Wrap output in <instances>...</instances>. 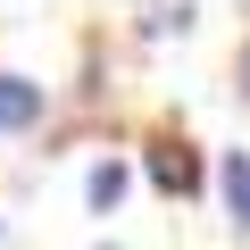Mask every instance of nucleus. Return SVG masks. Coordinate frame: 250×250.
<instances>
[{
  "mask_svg": "<svg viewBox=\"0 0 250 250\" xmlns=\"http://www.w3.org/2000/svg\"><path fill=\"white\" fill-rule=\"evenodd\" d=\"M34 117H42V83L0 75V134H17V125H34Z\"/></svg>",
  "mask_w": 250,
  "mask_h": 250,
  "instance_id": "f257e3e1",
  "label": "nucleus"
},
{
  "mask_svg": "<svg viewBox=\"0 0 250 250\" xmlns=\"http://www.w3.org/2000/svg\"><path fill=\"white\" fill-rule=\"evenodd\" d=\"M100 250H117V242H100Z\"/></svg>",
  "mask_w": 250,
  "mask_h": 250,
  "instance_id": "39448f33",
  "label": "nucleus"
},
{
  "mask_svg": "<svg viewBox=\"0 0 250 250\" xmlns=\"http://www.w3.org/2000/svg\"><path fill=\"white\" fill-rule=\"evenodd\" d=\"M125 200V167H92V208H117Z\"/></svg>",
  "mask_w": 250,
  "mask_h": 250,
  "instance_id": "20e7f679",
  "label": "nucleus"
},
{
  "mask_svg": "<svg viewBox=\"0 0 250 250\" xmlns=\"http://www.w3.org/2000/svg\"><path fill=\"white\" fill-rule=\"evenodd\" d=\"M225 200H233V217L250 225V159H242V150L225 159Z\"/></svg>",
  "mask_w": 250,
  "mask_h": 250,
  "instance_id": "7ed1b4c3",
  "label": "nucleus"
},
{
  "mask_svg": "<svg viewBox=\"0 0 250 250\" xmlns=\"http://www.w3.org/2000/svg\"><path fill=\"white\" fill-rule=\"evenodd\" d=\"M150 175H159L167 192H192V184H200V167H192V150H150Z\"/></svg>",
  "mask_w": 250,
  "mask_h": 250,
  "instance_id": "f03ea898",
  "label": "nucleus"
}]
</instances>
